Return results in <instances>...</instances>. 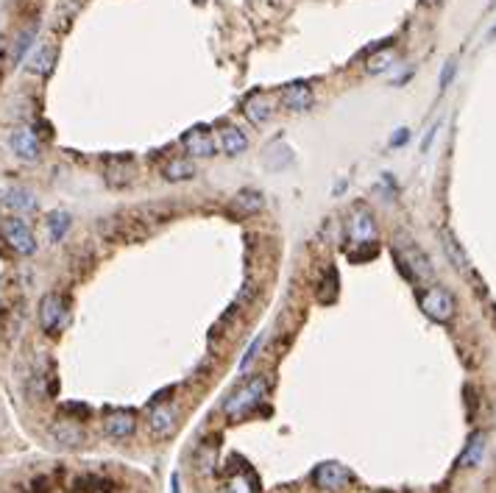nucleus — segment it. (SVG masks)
<instances>
[{"label":"nucleus","instance_id":"f257e3e1","mask_svg":"<svg viewBox=\"0 0 496 493\" xmlns=\"http://www.w3.org/2000/svg\"><path fill=\"white\" fill-rule=\"evenodd\" d=\"M393 245H396V260H399V268L405 270L410 279H421V282H429L432 276H435V270H432V262L427 260V254L418 248V243L413 240V237H407V234H396V240H393Z\"/></svg>","mask_w":496,"mask_h":493},{"label":"nucleus","instance_id":"f03ea898","mask_svg":"<svg viewBox=\"0 0 496 493\" xmlns=\"http://www.w3.org/2000/svg\"><path fill=\"white\" fill-rule=\"evenodd\" d=\"M268 393V379L265 376H254L248 385L237 388L224 404V412L229 418H240V415H248L254 407H260L263 399Z\"/></svg>","mask_w":496,"mask_h":493},{"label":"nucleus","instance_id":"7ed1b4c3","mask_svg":"<svg viewBox=\"0 0 496 493\" xmlns=\"http://www.w3.org/2000/svg\"><path fill=\"white\" fill-rule=\"evenodd\" d=\"M418 304H421L424 315H427L429 320H435V323H449L451 318H454V313H457L454 296H451L446 287H441V284L427 287V290L421 293Z\"/></svg>","mask_w":496,"mask_h":493},{"label":"nucleus","instance_id":"20e7f679","mask_svg":"<svg viewBox=\"0 0 496 493\" xmlns=\"http://www.w3.org/2000/svg\"><path fill=\"white\" fill-rule=\"evenodd\" d=\"M0 234H3V240H6L20 257H31V254L37 251V240H34L31 228H28L25 221H20V218H6V221L0 224Z\"/></svg>","mask_w":496,"mask_h":493},{"label":"nucleus","instance_id":"39448f33","mask_svg":"<svg viewBox=\"0 0 496 493\" xmlns=\"http://www.w3.org/2000/svg\"><path fill=\"white\" fill-rule=\"evenodd\" d=\"M40 323L47 335H56L64 323H67V307H64V298L56 296V293H47L40 304Z\"/></svg>","mask_w":496,"mask_h":493},{"label":"nucleus","instance_id":"423d86ee","mask_svg":"<svg viewBox=\"0 0 496 493\" xmlns=\"http://www.w3.org/2000/svg\"><path fill=\"white\" fill-rule=\"evenodd\" d=\"M313 480H316L318 488H323V491H340V488H346L352 482V471L343 463H321L316 468V474H313Z\"/></svg>","mask_w":496,"mask_h":493},{"label":"nucleus","instance_id":"0eeeda50","mask_svg":"<svg viewBox=\"0 0 496 493\" xmlns=\"http://www.w3.org/2000/svg\"><path fill=\"white\" fill-rule=\"evenodd\" d=\"M50 438H53L59 446L76 448L84 443V429H81V424H79L76 418H62V421H56V424L50 427Z\"/></svg>","mask_w":496,"mask_h":493},{"label":"nucleus","instance_id":"6e6552de","mask_svg":"<svg viewBox=\"0 0 496 493\" xmlns=\"http://www.w3.org/2000/svg\"><path fill=\"white\" fill-rule=\"evenodd\" d=\"M181 142H184V148H187L192 156H212V153L218 151V137L212 134L209 129H204V126L187 132Z\"/></svg>","mask_w":496,"mask_h":493},{"label":"nucleus","instance_id":"1a4fd4ad","mask_svg":"<svg viewBox=\"0 0 496 493\" xmlns=\"http://www.w3.org/2000/svg\"><path fill=\"white\" fill-rule=\"evenodd\" d=\"M37 207H40V201L28 190H6V192H0V209H6V212L23 215V212H37Z\"/></svg>","mask_w":496,"mask_h":493},{"label":"nucleus","instance_id":"9d476101","mask_svg":"<svg viewBox=\"0 0 496 493\" xmlns=\"http://www.w3.org/2000/svg\"><path fill=\"white\" fill-rule=\"evenodd\" d=\"M8 145H11V151L20 156V159H37L40 156V151H42V142H40V137L34 134L31 129H17V132H11L8 137Z\"/></svg>","mask_w":496,"mask_h":493},{"label":"nucleus","instance_id":"9b49d317","mask_svg":"<svg viewBox=\"0 0 496 493\" xmlns=\"http://www.w3.org/2000/svg\"><path fill=\"white\" fill-rule=\"evenodd\" d=\"M441 245H444V251H446V257H449L451 268L460 270L466 279H471V276H474V270H471V262H468V257H466L463 245L457 243V237L451 234L449 228H444V231H441Z\"/></svg>","mask_w":496,"mask_h":493},{"label":"nucleus","instance_id":"f8f14e48","mask_svg":"<svg viewBox=\"0 0 496 493\" xmlns=\"http://www.w3.org/2000/svg\"><path fill=\"white\" fill-rule=\"evenodd\" d=\"M346 231L352 234V240H357V243H368V240H374V234H376V224H374V218H371V212L368 209H354L352 215H349V224H346Z\"/></svg>","mask_w":496,"mask_h":493},{"label":"nucleus","instance_id":"ddd939ff","mask_svg":"<svg viewBox=\"0 0 496 493\" xmlns=\"http://www.w3.org/2000/svg\"><path fill=\"white\" fill-rule=\"evenodd\" d=\"M103 429L109 438H129L137 429V415L129 410H117V412H109L106 421H103Z\"/></svg>","mask_w":496,"mask_h":493},{"label":"nucleus","instance_id":"4468645a","mask_svg":"<svg viewBox=\"0 0 496 493\" xmlns=\"http://www.w3.org/2000/svg\"><path fill=\"white\" fill-rule=\"evenodd\" d=\"M148 424H151V432H154V435L168 438V435H173V429H176V410L168 407V404H156V407H151Z\"/></svg>","mask_w":496,"mask_h":493},{"label":"nucleus","instance_id":"2eb2a0df","mask_svg":"<svg viewBox=\"0 0 496 493\" xmlns=\"http://www.w3.org/2000/svg\"><path fill=\"white\" fill-rule=\"evenodd\" d=\"M313 100H316V92H313L310 84H304V81H296V84L284 87V92H282V103H284L287 109H293V112L307 109Z\"/></svg>","mask_w":496,"mask_h":493},{"label":"nucleus","instance_id":"dca6fc26","mask_svg":"<svg viewBox=\"0 0 496 493\" xmlns=\"http://www.w3.org/2000/svg\"><path fill=\"white\" fill-rule=\"evenodd\" d=\"M56 56H59V50L53 42H45V45H40L34 53H31V59H28V73H37V76H50L53 73V64H56Z\"/></svg>","mask_w":496,"mask_h":493},{"label":"nucleus","instance_id":"f3484780","mask_svg":"<svg viewBox=\"0 0 496 493\" xmlns=\"http://www.w3.org/2000/svg\"><path fill=\"white\" fill-rule=\"evenodd\" d=\"M243 112H246V117H248L251 123L263 126V123H268L273 117V100L268 95H251V98L243 103Z\"/></svg>","mask_w":496,"mask_h":493},{"label":"nucleus","instance_id":"a211bd4d","mask_svg":"<svg viewBox=\"0 0 496 493\" xmlns=\"http://www.w3.org/2000/svg\"><path fill=\"white\" fill-rule=\"evenodd\" d=\"M218 145L224 148L229 156H234V153H243L246 151V145H248V137L243 134L237 126H231V123H224V126H218Z\"/></svg>","mask_w":496,"mask_h":493},{"label":"nucleus","instance_id":"6ab92c4d","mask_svg":"<svg viewBox=\"0 0 496 493\" xmlns=\"http://www.w3.org/2000/svg\"><path fill=\"white\" fill-rule=\"evenodd\" d=\"M393 62H396V50H393L391 40H388L385 47H379L376 53H371V56L365 59V73H368V76H379V73H385Z\"/></svg>","mask_w":496,"mask_h":493},{"label":"nucleus","instance_id":"aec40b11","mask_svg":"<svg viewBox=\"0 0 496 493\" xmlns=\"http://www.w3.org/2000/svg\"><path fill=\"white\" fill-rule=\"evenodd\" d=\"M162 176L168 181H187L195 176V162L192 159H168L165 165H162Z\"/></svg>","mask_w":496,"mask_h":493},{"label":"nucleus","instance_id":"412c9836","mask_svg":"<svg viewBox=\"0 0 496 493\" xmlns=\"http://www.w3.org/2000/svg\"><path fill=\"white\" fill-rule=\"evenodd\" d=\"M483 451H485V435L477 432V435H471V441H468L466 451L460 454V465H463V468H474V465H480Z\"/></svg>","mask_w":496,"mask_h":493},{"label":"nucleus","instance_id":"4be33fe9","mask_svg":"<svg viewBox=\"0 0 496 493\" xmlns=\"http://www.w3.org/2000/svg\"><path fill=\"white\" fill-rule=\"evenodd\" d=\"M134 173H137V168L132 162H112V165L106 168V181H109L112 187H126V184H132Z\"/></svg>","mask_w":496,"mask_h":493},{"label":"nucleus","instance_id":"5701e85b","mask_svg":"<svg viewBox=\"0 0 496 493\" xmlns=\"http://www.w3.org/2000/svg\"><path fill=\"white\" fill-rule=\"evenodd\" d=\"M81 6H84V0H59V6H56V28L64 31L73 23V17L81 11Z\"/></svg>","mask_w":496,"mask_h":493},{"label":"nucleus","instance_id":"b1692460","mask_svg":"<svg viewBox=\"0 0 496 493\" xmlns=\"http://www.w3.org/2000/svg\"><path fill=\"white\" fill-rule=\"evenodd\" d=\"M234 207L243 209V212H260L265 207V201H263V195L257 190H243V192H237Z\"/></svg>","mask_w":496,"mask_h":493},{"label":"nucleus","instance_id":"393cba45","mask_svg":"<svg viewBox=\"0 0 496 493\" xmlns=\"http://www.w3.org/2000/svg\"><path fill=\"white\" fill-rule=\"evenodd\" d=\"M47 231H50V237L53 240H62L67 231H70V215L67 212H50L47 215Z\"/></svg>","mask_w":496,"mask_h":493},{"label":"nucleus","instance_id":"a878e982","mask_svg":"<svg viewBox=\"0 0 496 493\" xmlns=\"http://www.w3.org/2000/svg\"><path fill=\"white\" fill-rule=\"evenodd\" d=\"M34 37H37V25H28L25 31H20V37L14 40V47H11V62H14V64H17V62L25 56V50L31 47Z\"/></svg>","mask_w":496,"mask_h":493},{"label":"nucleus","instance_id":"bb28decb","mask_svg":"<svg viewBox=\"0 0 496 493\" xmlns=\"http://www.w3.org/2000/svg\"><path fill=\"white\" fill-rule=\"evenodd\" d=\"M254 491H257V485L254 488L248 485V474H237V477L229 480V493H254Z\"/></svg>","mask_w":496,"mask_h":493},{"label":"nucleus","instance_id":"cd10ccee","mask_svg":"<svg viewBox=\"0 0 496 493\" xmlns=\"http://www.w3.org/2000/svg\"><path fill=\"white\" fill-rule=\"evenodd\" d=\"M260 346H263V337H257V340H254V346H251V349L246 352V357H243V362H240V371H246V368H248V365L254 362V357H257V352H260Z\"/></svg>","mask_w":496,"mask_h":493},{"label":"nucleus","instance_id":"c85d7f7f","mask_svg":"<svg viewBox=\"0 0 496 493\" xmlns=\"http://www.w3.org/2000/svg\"><path fill=\"white\" fill-rule=\"evenodd\" d=\"M64 412L67 415H76V418H87L90 415V407H84V404H64Z\"/></svg>","mask_w":496,"mask_h":493},{"label":"nucleus","instance_id":"c756f323","mask_svg":"<svg viewBox=\"0 0 496 493\" xmlns=\"http://www.w3.org/2000/svg\"><path fill=\"white\" fill-rule=\"evenodd\" d=\"M50 491V477H37L31 482V493H47Z\"/></svg>","mask_w":496,"mask_h":493},{"label":"nucleus","instance_id":"7c9ffc66","mask_svg":"<svg viewBox=\"0 0 496 493\" xmlns=\"http://www.w3.org/2000/svg\"><path fill=\"white\" fill-rule=\"evenodd\" d=\"M407 139H410V132H407V129H399L396 134L391 137V145H393V148H399V145H405Z\"/></svg>","mask_w":496,"mask_h":493},{"label":"nucleus","instance_id":"2f4dec72","mask_svg":"<svg viewBox=\"0 0 496 493\" xmlns=\"http://www.w3.org/2000/svg\"><path fill=\"white\" fill-rule=\"evenodd\" d=\"M451 76H454V62H449V64L444 67V79H441V87H446V84H449Z\"/></svg>","mask_w":496,"mask_h":493},{"label":"nucleus","instance_id":"473e14b6","mask_svg":"<svg viewBox=\"0 0 496 493\" xmlns=\"http://www.w3.org/2000/svg\"><path fill=\"white\" fill-rule=\"evenodd\" d=\"M171 493H179V477L171 480Z\"/></svg>","mask_w":496,"mask_h":493},{"label":"nucleus","instance_id":"72a5a7b5","mask_svg":"<svg viewBox=\"0 0 496 493\" xmlns=\"http://www.w3.org/2000/svg\"><path fill=\"white\" fill-rule=\"evenodd\" d=\"M421 3H424V6H438L441 0H421Z\"/></svg>","mask_w":496,"mask_h":493},{"label":"nucleus","instance_id":"f704fd0d","mask_svg":"<svg viewBox=\"0 0 496 493\" xmlns=\"http://www.w3.org/2000/svg\"><path fill=\"white\" fill-rule=\"evenodd\" d=\"M488 6H491V8H496V0H488Z\"/></svg>","mask_w":496,"mask_h":493},{"label":"nucleus","instance_id":"c9c22d12","mask_svg":"<svg viewBox=\"0 0 496 493\" xmlns=\"http://www.w3.org/2000/svg\"><path fill=\"white\" fill-rule=\"evenodd\" d=\"M494 37H496V25H494V28H491V40H494Z\"/></svg>","mask_w":496,"mask_h":493}]
</instances>
